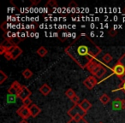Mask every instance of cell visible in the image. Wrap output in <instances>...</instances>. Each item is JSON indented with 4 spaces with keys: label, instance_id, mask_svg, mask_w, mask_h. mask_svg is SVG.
Listing matches in <instances>:
<instances>
[{
    "label": "cell",
    "instance_id": "25",
    "mask_svg": "<svg viewBox=\"0 0 125 123\" xmlns=\"http://www.w3.org/2000/svg\"><path fill=\"white\" fill-rule=\"evenodd\" d=\"M22 104L26 107H29V106L32 105V100L30 99V97H28V98H26L25 100L22 101Z\"/></svg>",
    "mask_w": 125,
    "mask_h": 123
},
{
    "label": "cell",
    "instance_id": "6",
    "mask_svg": "<svg viewBox=\"0 0 125 123\" xmlns=\"http://www.w3.org/2000/svg\"><path fill=\"white\" fill-rule=\"evenodd\" d=\"M16 114L19 116H21L23 120H27L31 116V112H30L29 107H26V106L22 105L16 111Z\"/></svg>",
    "mask_w": 125,
    "mask_h": 123
},
{
    "label": "cell",
    "instance_id": "24",
    "mask_svg": "<svg viewBox=\"0 0 125 123\" xmlns=\"http://www.w3.org/2000/svg\"><path fill=\"white\" fill-rule=\"evenodd\" d=\"M17 98V96L15 95H9L7 97V102L10 104H12V103H16V99Z\"/></svg>",
    "mask_w": 125,
    "mask_h": 123
},
{
    "label": "cell",
    "instance_id": "21",
    "mask_svg": "<svg viewBox=\"0 0 125 123\" xmlns=\"http://www.w3.org/2000/svg\"><path fill=\"white\" fill-rule=\"evenodd\" d=\"M57 1L56 0H49L48 2L45 4V7H52V8H54V7H57Z\"/></svg>",
    "mask_w": 125,
    "mask_h": 123
},
{
    "label": "cell",
    "instance_id": "15",
    "mask_svg": "<svg viewBox=\"0 0 125 123\" xmlns=\"http://www.w3.org/2000/svg\"><path fill=\"white\" fill-rule=\"evenodd\" d=\"M106 72H107V69H106L105 67L103 65V66L99 69V71L95 74V75H94V76H95L97 79H102L103 76H104V75L106 74Z\"/></svg>",
    "mask_w": 125,
    "mask_h": 123
},
{
    "label": "cell",
    "instance_id": "12",
    "mask_svg": "<svg viewBox=\"0 0 125 123\" xmlns=\"http://www.w3.org/2000/svg\"><path fill=\"white\" fill-rule=\"evenodd\" d=\"M29 109L30 112H31V116L33 118L36 117L37 115H39L40 114V112H41V109L38 105H36V104H32L29 107Z\"/></svg>",
    "mask_w": 125,
    "mask_h": 123
},
{
    "label": "cell",
    "instance_id": "2",
    "mask_svg": "<svg viewBox=\"0 0 125 123\" xmlns=\"http://www.w3.org/2000/svg\"><path fill=\"white\" fill-rule=\"evenodd\" d=\"M67 114H68V115L70 116L72 119V118H75L78 115L84 117V116L87 114V112L82 109V108L80 106V104H74V105L68 110Z\"/></svg>",
    "mask_w": 125,
    "mask_h": 123
},
{
    "label": "cell",
    "instance_id": "11",
    "mask_svg": "<svg viewBox=\"0 0 125 123\" xmlns=\"http://www.w3.org/2000/svg\"><path fill=\"white\" fill-rule=\"evenodd\" d=\"M9 51L10 52L11 56H12V60H16V59H17L18 57L22 54L23 50H21L18 45H15V46H13Z\"/></svg>",
    "mask_w": 125,
    "mask_h": 123
},
{
    "label": "cell",
    "instance_id": "17",
    "mask_svg": "<svg viewBox=\"0 0 125 123\" xmlns=\"http://www.w3.org/2000/svg\"><path fill=\"white\" fill-rule=\"evenodd\" d=\"M37 54H38L39 56H40V57H45V56L47 55V53H48V50H46V48L44 46H40V48L37 50Z\"/></svg>",
    "mask_w": 125,
    "mask_h": 123
},
{
    "label": "cell",
    "instance_id": "1",
    "mask_svg": "<svg viewBox=\"0 0 125 123\" xmlns=\"http://www.w3.org/2000/svg\"><path fill=\"white\" fill-rule=\"evenodd\" d=\"M65 53L82 68L96 60L102 49L89 37L82 33L75 38L64 50Z\"/></svg>",
    "mask_w": 125,
    "mask_h": 123
},
{
    "label": "cell",
    "instance_id": "32",
    "mask_svg": "<svg viewBox=\"0 0 125 123\" xmlns=\"http://www.w3.org/2000/svg\"><path fill=\"white\" fill-rule=\"evenodd\" d=\"M19 123H28V122L26 121V120H22V121H20Z\"/></svg>",
    "mask_w": 125,
    "mask_h": 123
},
{
    "label": "cell",
    "instance_id": "7",
    "mask_svg": "<svg viewBox=\"0 0 125 123\" xmlns=\"http://www.w3.org/2000/svg\"><path fill=\"white\" fill-rule=\"evenodd\" d=\"M103 66V64L101 63H99L98 61H94V62H92V63H90V64L88 65V66L87 67V68L86 69L87 70V71H89L91 74H92L93 75H95V74L97 73L98 71H99V69L101 68V67Z\"/></svg>",
    "mask_w": 125,
    "mask_h": 123
},
{
    "label": "cell",
    "instance_id": "4",
    "mask_svg": "<svg viewBox=\"0 0 125 123\" xmlns=\"http://www.w3.org/2000/svg\"><path fill=\"white\" fill-rule=\"evenodd\" d=\"M21 87H22V85L17 80H15L14 82H12L11 85L8 89V93H9V95L17 96L18 93L20 92V91L21 90Z\"/></svg>",
    "mask_w": 125,
    "mask_h": 123
},
{
    "label": "cell",
    "instance_id": "30",
    "mask_svg": "<svg viewBox=\"0 0 125 123\" xmlns=\"http://www.w3.org/2000/svg\"><path fill=\"white\" fill-rule=\"evenodd\" d=\"M117 62H119V63H121L122 64H123V66L125 67V53L123 54V55L122 56V57H120L119 59H118V61H117Z\"/></svg>",
    "mask_w": 125,
    "mask_h": 123
},
{
    "label": "cell",
    "instance_id": "33",
    "mask_svg": "<svg viewBox=\"0 0 125 123\" xmlns=\"http://www.w3.org/2000/svg\"><path fill=\"white\" fill-rule=\"evenodd\" d=\"M99 123H103V122H99Z\"/></svg>",
    "mask_w": 125,
    "mask_h": 123
},
{
    "label": "cell",
    "instance_id": "3",
    "mask_svg": "<svg viewBox=\"0 0 125 123\" xmlns=\"http://www.w3.org/2000/svg\"><path fill=\"white\" fill-rule=\"evenodd\" d=\"M111 70H112L113 75H116L118 78H121L122 76L125 75V67L119 62H116V63L111 68Z\"/></svg>",
    "mask_w": 125,
    "mask_h": 123
},
{
    "label": "cell",
    "instance_id": "13",
    "mask_svg": "<svg viewBox=\"0 0 125 123\" xmlns=\"http://www.w3.org/2000/svg\"><path fill=\"white\" fill-rule=\"evenodd\" d=\"M39 91H40V92L43 96H47L51 92H52V88H51L50 85H48L46 83H45L40 87Z\"/></svg>",
    "mask_w": 125,
    "mask_h": 123
},
{
    "label": "cell",
    "instance_id": "5",
    "mask_svg": "<svg viewBox=\"0 0 125 123\" xmlns=\"http://www.w3.org/2000/svg\"><path fill=\"white\" fill-rule=\"evenodd\" d=\"M98 84V80L97 78L94 75H91V76H88L87 79L83 80V85L87 87L88 90H92L94 86Z\"/></svg>",
    "mask_w": 125,
    "mask_h": 123
},
{
    "label": "cell",
    "instance_id": "10",
    "mask_svg": "<svg viewBox=\"0 0 125 123\" xmlns=\"http://www.w3.org/2000/svg\"><path fill=\"white\" fill-rule=\"evenodd\" d=\"M31 94H32L31 91L28 88V86H26V85H22V87H21V90L20 91V92L18 93L17 97L21 99V101H23V100H25L26 98L30 97Z\"/></svg>",
    "mask_w": 125,
    "mask_h": 123
},
{
    "label": "cell",
    "instance_id": "19",
    "mask_svg": "<svg viewBox=\"0 0 125 123\" xmlns=\"http://www.w3.org/2000/svg\"><path fill=\"white\" fill-rule=\"evenodd\" d=\"M112 59H113V57H112V56H111V54L106 53V54H104V55L102 60L104 61V63H110L111 61H112Z\"/></svg>",
    "mask_w": 125,
    "mask_h": 123
},
{
    "label": "cell",
    "instance_id": "28",
    "mask_svg": "<svg viewBox=\"0 0 125 123\" xmlns=\"http://www.w3.org/2000/svg\"><path fill=\"white\" fill-rule=\"evenodd\" d=\"M108 33H109V35L111 37H115L116 34H117V31H116V29H114V28H111V29L109 30Z\"/></svg>",
    "mask_w": 125,
    "mask_h": 123
},
{
    "label": "cell",
    "instance_id": "31",
    "mask_svg": "<svg viewBox=\"0 0 125 123\" xmlns=\"http://www.w3.org/2000/svg\"><path fill=\"white\" fill-rule=\"evenodd\" d=\"M72 5H74L75 7H77V4H75V2H74V1H71V3H70V4H69V7H70V8H72Z\"/></svg>",
    "mask_w": 125,
    "mask_h": 123
},
{
    "label": "cell",
    "instance_id": "8",
    "mask_svg": "<svg viewBox=\"0 0 125 123\" xmlns=\"http://www.w3.org/2000/svg\"><path fill=\"white\" fill-rule=\"evenodd\" d=\"M13 46H15V45H13L12 42L10 39H8V38H5V39L1 43V45H0V54H1V55H4L6 51H9Z\"/></svg>",
    "mask_w": 125,
    "mask_h": 123
},
{
    "label": "cell",
    "instance_id": "20",
    "mask_svg": "<svg viewBox=\"0 0 125 123\" xmlns=\"http://www.w3.org/2000/svg\"><path fill=\"white\" fill-rule=\"evenodd\" d=\"M76 94H75V91L73 90V89H71V88H69L68 90L65 92V96H66L67 97H69L70 99H71L72 97H74V96H75Z\"/></svg>",
    "mask_w": 125,
    "mask_h": 123
},
{
    "label": "cell",
    "instance_id": "29",
    "mask_svg": "<svg viewBox=\"0 0 125 123\" xmlns=\"http://www.w3.org/2000/svg\"><path fill=\"white\" fill-rule=\"evenodd\" d=\"M4 56L8 61L12 60V56H11V54H10V51H6L5 53L4 54Z\"/></svg>",
    "mask_w": 125,
    "mask_h": 123
},
{
    "label": "cell",
    "instance_id": "16",
    "mask_svg": "<svg viewBox=\"0 0 125 123\" xmlns=\"http://www.w3.org/2000/svg\"><path fill=\"white\" fill-rule=\"evenodd\" d=\"M99 101H100L102 104H104V105H106V104H108L110 103V101H111V98H110V97L107 95V94L104 93V94H102L100 97H99Z\"/></svg>",
    "mask_w": 125,
    "mask_h": 123
},
{
    "label": "cell",
    "instance_id": "14",
    "mask_svg": "<svg viewBox=\"0 0 125 123\" xmlns=\"http://www.w3.org/2000/svg\"><path fill=\"white\" fill-rule=\"evenodd\" d=\"M79 104H80V106L82 108V109L85 110L86 112H87V111L92 108V104H91L87 99H83Z\"/></svg>",
    "mask_w": 125,
    "mask_h": 123
},
{
    "label": "cell",
    "instance_id": "27",
    "mask_svg": "<svg viewBox=\"0 0 125 123\" xmlns=\"http://www.w3.org/2000/svg\"><path fill=\"white\" fill-rule=\"evenodd\" d=\"M70 101H71L72 103H73L74 104H80V97H79V96L75 95L73 97H72L71 99H70Z\"/></svg>",
    "mask_w": 125,
    "mask_h": 123
},
{
    "label": "cell",
    "instance_id": "22",
    "mask_svg": "<svg viewBox=\"0 0 125 123\" xmlns=\"http://www.w3.org/2000/svg\"><path fill=\"white\" fill-rule=\"evenodd\" d=\"M8 79V76L3 70H0V84L2 85L4 81Z\"/></svg>",
    "mask_w": 125,
    "mask_h": 123
},
{
    "label": "cell",
    "instance_id": "9",
    "mask_svg": "<svg viewBox=\"0 0 125 123\" xmlns=\"http://www.w3.org/2000/svg\"><path fill=\"white\" fill-rule=\"evenodd\" d=\"M112 109L114 110H122L125 109V100L120 99L119 97H116L112 102Z\"/></svg>",
    "mask_w": 125,
    "mask_h": 123
},
{
    "label": "cell",
    "instance_id": "18",
    "mask_svg": "<svg viewBox=\"0 0 125 123\" xmlns=\"http://www.w3.org/2000/svg\"><path fill=\"white\" fill-rule=\"evenodd\" d=\"M21 75H22V76L24 77L26 80H28V79H30L32 76H33V72L29 69V68H26V69H24L22 71Z\"/></svg>",
    "mask_w": 125,
    "mask_h": 123
},
{
    "label": "cell",
    "instance_id": "23",
    "mask_svg": "<svg viewBox=\"0 0 125 123\" xmlns=\"http://www.w3.org/2000/svg\"><path fill=\"white\" fill-rule=\"evenodd\" d=\"M67 123H88V122H87V121H86L84 118H82V119H80V120L70 119Z\"/></svg>",
    "mask_w": 125,
    "mask_h": 123
},
{
    "label": "cell",
    "instance_id": "26",
    "mask_svg": "<svg viewBox=\"0 0 125 123\" xmlns=\"http://www.w3.org/2000/svg\"><path fill=\"white\" fill-rule=\"evenodd\" d=\"M116 91H122L125 93V81L124 82H121L119 85H118V88L116 90L113 91V92H116Z\"/></svg>",
    "mask_w": 125,
    "mask_h": 123
}]
</instances>
